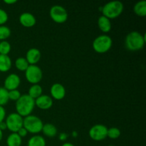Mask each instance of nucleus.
Listing matches in <instances>:
<instances>
[{
  "mask_svg": "<svg viewBox=\"0 0 146 146\" xmlns=\"http://www.w3.org/2000/svg\"><path fill=\"white\" fill-rule=\"evenodd\" d=\"M11 44L9 41H1L0 42V54L1 55H8L11 51Z\"/></svg>",
  "mask_w": 146,
  "mask_h": 146,
  "instance_id": "obj_24",
  "label": "nucleus"
},
{
  "mask_svg": "<svg viewBox=\"0 0 146 146\" xmlns=\"http://www.w3.org/2000/svg\"><path fill=\"white\" fill-rule=\"evenodd\" d=\"M19 22L23 27L30 28L34 27L36 23V19L34 14L30 12H24L19 16Z\"/></svg>",
  "mask_w": 146,
  "mask_h": 146,
  "instance_id": "obj_13",
  "label": "nucleus"
},
{
  "mask_svg": "<svg viewBox=\"0 0 146 146\" xmlns=\"http://www.w3.org/2000/svg\"><path fill=\"white\" fill-rule=\"evenodd\" d=\"M41 51L36 48H31L26 54V59L29 65H36L41 58Z\"/></svg>",
  "mask_w": 146,
  "mask_h": 146,
  "instance_id": "obj_14",
  "label": "nucleus"
},
{
  "mask_svg": "<svg viewBox=\"0 0 146 146\" xmlns=\"http://www.w3.org/2000/svg\"><path fill=\"white\" fill-rule=\"evenodd\" d=\"M12 66V61L8 55L0 54V71L7 72L9 71Z\"/></svg>",
  "mask_w": 146,
  "mask_h": 146,
  "instance_id": "obj_16",
  "label": "nucleus"
},
{
  "mask_svg": "<svg viewBox=\"0 0 146 146\" xmlns=\"http://www.w3.org/2000/svg\"><path fill=\"white\" fill-rule=\"evenodd\" d=\"M113 41L111 36L106 34H102L97 36L92 44L93 48L98 54H104L111 49Z\"/></svg>",
  "mask_w": 146,
  "mask_h": 146,
  "instance_id": "obj_5",
  "label": "nucleus"
},
{
  "mask_svg": "<svg viewBox=\"0 0 146 146\" xmlns=\"http://www.w3.org/2000/svg\"><path fill=\"white\" fill-rule=\"evenodd\" d=\"M49 15L51 19L57 24H63L68 19V12L63 6L54 5L51 7Z\"/></svg>",
  "mask_w": 146,
  "mask_h": 146,
  "instance_id": "obj_7",
  "label": "nucleus"
},
{
  "mask_svg": "<svg viewBox=\"0 0 146 146\" xmlns=\"http://www.w3.org/2000/svg\"><path fill=\"white\" fill-rule=\"evenodd\" d=\"M8 19L9 16L7 11L0 8V26L4 25V24L8 21Z\"/></svg>",
  "mask_w": 146,
  "mask_h": 146,
  "instance_id": "obj_28",
  "label": "nucleus"
},
{
  "mask_svg": "<svg viewBox=\"0 0 146 146\" xmlns=\"http://www.w3.org/2000/svg\"><path fill=\"white\" fill-rule=\"evenodd\" d=\"M11 36V29L5 25L0 26V40L4 41Z\"/></svg>",
  "mask_w": 146,
  "mask_h": 146,
  "instance_id": "obj_25",
  "label": "nucleus"
},
{
  "mask_svg": "<svg viewBox=\"0 0 146 146\" xmlns=\"http://www.w3.org/2000/svg\"><path fill=\"white\" fill-rule=\"evenodd\" d=\"M133 11L139 17H145L146 15V1L141 0L138 1L133 7Z\"/></svg>",
  "mask_w": 146,
  "mask_h": 146,
  "instance_id": "obj_19",
  "label": "nucleus"
},
{
  "mask_svg": "<svg viewBox=\"0 0 146 146\" xmlns=\"http://www.w3.org/2000/svg\"><path fill=\"white\" fill-rule=\"evenodd\" d=\"M21 84L20 77L16 74H11L7 76L4 82V88L7 91H11L18 88Z\"/></svg>",
  "mask_w": 146,
  "mask_h": 146,
  "instance_id": "obj_10",
  "label": "nucleus"
},
{
  "mask_svg": "<svg viewBox=\"0 0 146 146\" xmlns=\"http://www.w3.org/2000/svg\"><path fill=\"white\" fill-rule=\"evenodd\" d=\"M72 135H73V137H74V138L77 137V135H78V133H77L76 131H73V132H72Z\"/></svg>",
  "mask_w": 146,
  "mask_h": 146,
  "instance_id": "obj_35",
  "label": "nucleus"
},
{
  "mask_svg": "<svg viewBox=\"0 0 146 146\" xmlns=\"http://www.w3.org/2000/svg\"><path fill=\"white\" fill-rule=\"evenodd\" d=\"M21 143H22V138L17 134V133H11L7 137V146H21Z\"/></svg>",
  "mask_w": 146,
  "mask_h": 146,
  "instance_id": "obj_18",
  "label": "nucleus"
},
{
  "mask_svg": "<svg viewBox=\"0 0 146 146\" xmlns=\"http://www.w3.org/2000/svg\"><path fill=\"white\" fill-rule=\"evenodd\" d=\"M124 5L121 1H111L102 7L103 16L109 19H113L119 17L123 11Z\"/></svg>",
  "mask_w": 146,
  "mask_h": 146,
  "instance_id": "obj_3",
  "label": "nucleus"
},
{
  "mask_svg": "<svg viewBox=\"0 0 146 146\" xmlns=\"http://www.w3.org/2000/svg\"><path fill=\"white\" fill-rule=\"evenodd\" d=\"M61 146H75L74 144L71 143H64Z\"/></svg>",
  "mask_w": 146,
  "mask_h": 146,
  "instance_id": "obj_34",
  "label": "nucleus"
},
{
  "mask_svg": "<svg viewBox=\"0 0 146 146\" xmlns=\"http://www.w3.org/2000/svg\"><path fill=\"white\" fill-rule=\"evenodd\" d=\"M23 117L17 113H11L6 118V125L7 129L11 133H17V131L23 127Z\"/></svg>",
  "mask_w": 146,
  "mask_h": 146,
  "instance_id": "obj_8",
  "label": "nucleus"
},
{
  "mask_svg": "<svg viewBox=\"0 0 146 146\" xmlns=\"http://www.w3.org/2000/svg\"><path fill=\"white\" fill-rule=\"evenodd\" d=\"M2 138H3V131L0 130V141L2 140Z\"/></svg>",
  "mask_w": 146,
  "mask_h": 146,
  "instance_id": "obj_36",
  "label": "nucleus"
},
{
  "mask_svg": "<svg viewBox=\"0 0 146 146\" xmlns=\"http://www.w3.org/2000/svg\"><path fill=\"white\" fill-rule=\"evenodd\" d=\"M108 146H115V145H108Z\"/></svg>",
  "mask_w": 146,
  "mask_h": 146,
  "instance_id": "obj_37",
  "label": "nucleus"
},
{
  "mask_svg": "<svg viewBox=\"0 0 146 146\" xmlns=\"http://www.w3.org/2000/svg\"><path fill=\"white\" fill-rule=\"evenodd\" d=\"M145 43V35H143L138 31H131L125 36V47L131 51H137L142 49L144 47Z\"/></svg>",
  "mask_w": 146,
  "mask_h": 146,
  "instance_id": "obj_2",
  "label": "nucleus"
},
{
  "mask_svg": "<svg viewBox=\"0 0 146 146\" xmlns=\"http://www.w3.org/2000/svg\"><path fill=\"white\" fill-rule=\"evenodd\" d=\"M35 106L41 110H48L53 106V99L48 95H41L35 99Z\"/></svg>",
  "mask_w": 146,
  "mask_h": 146,
  "instance_id": "obj_12",
  "label": "nucleus"
},
{
  "mask_svg": "<svg viewBox=\"0 0 146 146\" xmlns=\"http://www.w3.org/2000/svg\"><path fill=\"white\" fill-rule=\"evenodd\" d=\"M21 94L18 89L9 91V99L17 101L21 97Z\"/></svg>",
  "mask_w": 146,
  "mask_h": 146,
  "instance_id": "obj_27",
  "label": "nucleus"
},
{
  "mask_svg": "<svg viewBox=\"0 0 146 146\" xmlns=\"http://www.w3.org/2000/svg\"><path fill=\"white\" fill-rule=\"evenodd\" d=\"M50 93L53 98L56 100H62L66 96V88L62 84L56 83L51 86Z\"/></svg>",
  "mask_w": 146,
  "mask_h": 146,
  "instance_id": "obj_11",
  "label": "nucleus"
},
{
  "mask_svg": "<svg viewBox=\"0 0 146 146\" xmlns=\"http://www.w3.org/2000/svg\"><path fill=\"white\" fill-rule=\"evenodd\" d=\"M42 87L38 84H33L29 89L28 95L33 99H36L37 98L42 95Z\"/></svg>",
  "mask_w": 146,
  "mask_h": 146,
  "instance_id": "obj_20",
  "label": "nucleus"
},
{
  "mask_svg": "<svg viewBox=\"0 0 146 146\" xmlns=\"http://www.w3.org/2000/svg\"><path fill=\"white\" fill-rule=\"evenodd\" d=\"M121 135V131L119 128L112 127V128H108V132H107V137H108L111 139H117Z\"/></svg>",
  "mask_w": 146,
  "mask_h": 146,
  "instance_id": "obj_26",
  "label": "nucleus"
},
{
  "mask_svg": "<svg viewBox=\"0 0 146 146\" xmlns=\"http://www.w3.org/2000/svg\"><path fill=\"white\" fill-rule=\"evenodd\" d=\"M67 138H68V135L66 133H61L59 134V136H58V138L61 141H65L67 139Z\"/></svg>",
  "mask_w": 146,
  "mask_h": 146,
  "instance_id": "obj_31",
  "label": "nucleus"
},
{
  "mask_svg": "<svg viewBox=\"0 0 146 146\" xmlns=\"http://www.w3.org/2000/svg\"><path fill=\"white\" fill-rule=\"evenodd\" d=\"M6 129H7V125H6L5 121H3V122L0 123V130L4 131V130Z\"/></svg>",
  "mask_w": 146,
  "mask_h": 146,
  "instance_id": "obj_32",
  "label": "nucleus"
},
{
  "mask_svg": "<svg viewBox=\"0 0 146 146\" xmlns=\"http://www.w3.org/2000/svg\"><path fill=\"white\" fill-rule=\"evenodd\" d=\"M108 128L103 124H96L89 130V136L96 141H101L106 138Z\"/></svg>",
  "mask_w": 146,
  "mask_h": 146,
  "instance_id": "obj_9",
  "label": "nucleus"
},
{
  "mask_svg": "<svg viewBox=\"0 0 146 146\" xmlns=\"http://www.w3.org/2000/svg\"><path fill=\"white\" fill-rule=\"evenodd\" d=\"M9 100V91L4 87H0V106L6 105Z\"/></svg>",
  "mask_w": 146,
  "mask_h": 146,
  "instance_id": "obj_23",
  "label": "nucleus"
},
{
  "mask_svg": "<svg viewBox=\"0 0 146 146\" xmlns=\"http://www.w3.org/2000/svg\"><path fill=\"white\" fill-rule=\"evenodd\" d=\"M17 1V0H4V2L7 4H15Z\"/></svg>",
  "mask_w": 146,
  "mask_h": 146,
  "instance_id": "obj_33",
  "label": "nucleus"
},
{
  "mask_svg": "<svg viewBox=\"0 0 146 146\" xmlns=\"http://www.w3.org/2000/svg\"><path fill=\"white\" fill-rule=\"evenodd\" d=\"M35 107V100L29 96L28 94L21 95L16 101L15 108L17 113L21 117H26L31 115Z\"/></svg>",
  "mask_w": 146,
  "mask_h": 146,
  "instance_id": "obj_1",
  "label": "nucleus"
},
{
  "mask_svg": "<svg viewBox=\"0 0 146 146\" xmlns=\"http://www.w3.org/2000/svg\"><path fill=\"white\" fill-rule=\"evenodd\" d=\"M98 26L101 31L104 33H108L111 30V19L104 16H100L98 19Z\"/></svg>",
  "mask_w": 146,
  "mask_h": 146,
  "instance_id": "obj_15",
  "label": "nucleus"
},
{
  "mask_svg": "<svg viewBox=\"0 0 146 146\" xmlns=\"http://www.w3.org/2000/svg\"><path fill=\"white\" fill-rule=\"evenodd\" d=\"M57 128L54 124L52 123H46L43 125L41 132L48 138H54L57 134Z\"/></svg>",
  "mask_w": 146,
  "mask_h": 146,
  "instance_id": "obj_17",
  "label": "nucleus"
},
{
  "mask_svg": "<svg viewBox=\"0 0 146 146\" xmlns=\"http://www.w3.org/2000/svg\"><path fill=\"white\" fill-rule=\"evenodd\" d=\"M27 146H46V141L41 135H35L29 138Z\"/></svg>",
  "mask_w": 146,
  "mask_h": 146,
  "instance_id": "obj_21",
  "label": "nucleus"
},
{
  "mask_svg": "<svg viewBox=\"0 0 146 146\" xmlns=\"http://www.w3.org/2000/svg\"><path fill=\"white\" fill-rule=\"evenodd\" d=\"M6 111L3 106H0V123L3 122L5 119Z\"/></svg>",
  "mask_w": 146,
  "mask_h": 146,
  "instance_id": "obj_30",
  "label": "nucleus"
},
{
  "mask_svg": "<svg viewBox=\"0 0 146 146\" xmlns=\"http://www.w3.org/2000/svg\"><path fill=\"white\" fill-rule=\"evenodd\" d=\"M28 61H27L25 57H19L15 61V66L19 71H25L29 67Z\"/></svg>",
  "mask_w": 146,
  "mask_h": 146,
  "instance_id": "obj_22",
  "label": "nucleus"
},
{
  "mask_svg": "<svg viewBox=\"0 0 146 146\" xmlns=\"http://www.w3.org/2000/svg\"><path fill=\"white\" fill-rule=\"evenodd\" d=\"M17 134L22 138L27 136V134H28V132H27V131L24 128V127H22V128H21L18 131H17Z\"/></svg>",
  "mask_w": 146,
  "mask_h": 146,
  "instance_id": "obj_29",
  "label": "nucleus"
},
{
  "mask_svg": "<svg viewBox=\"0 0 146 146\" xmlns=\"http://www.w3.org/2000/svg\"><path fill=\"white\" fill-rule=\"evenodd\" d=\"M25 77L32 85L38 84L43 78V71L37 65H29L25 71Z\"/></svg>",
  "mask_w": 146,
  "mask_h": 146,
  "instance_id": "obj_6",
  "label": "nucleus"
},
{
  "mask_svg": "<svg viewBox=\"0 0 146 146\" xmlns=\"http://www.w3.org/2000/svg\"><path fill=\"white\" fill-rule=\"evenodd\" d=\"M43 125V121L36 115H29L24 117L23 120V127L30 133L37 134L41 132Z\"/></svg>",
  "mask_w": 146,
  "mask_h": 146,
  "instance_id": "obj_4",
  "label": "nucleus"
}]
</instances>
